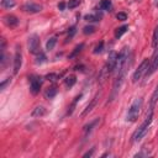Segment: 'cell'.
Segmentation results:
<instances>
[{"mask_svg":"<svg viewBox=\"0 0 158 158\" xmlns=\"http://www.w3.org/2000/svg\"><path fill=\"white\" fill-rule=\"evenodd\" d=\"M152 121H153V107H149V111L147 112V116H146L144 121H143L142 125L135 131V133H133V136H132V142H138V141L142 139V137L147 133L148 127L151 126Z\"/></svg>","mask_w":158,"mask_h":158,"instance_id":"cell-1","label":"cell"},{"mask_svg":"<svg viewBox=\"0 0 158 158\" xmlns=\"http://www.w3.org/2000/svg\"><path fill=\"white\" fill-rule=\"evenodd\" d=\"M128 64V48L125 47L122 48V51L117 54V60H116V75L118 74H125L126 73V68Z\"/></svg>","mask_w":158,"mask_h":158,"instance_id":"cell-2","label":"cell"},{"mask_svg":"<svg viewBox=\"0 0 158 158\" xmlns=\"http://www.w3.org/2000/svg\"><path fill=\"white\" fill-rule=\"evenodd\" d=\"M142 102H143V100H142L141 98L136 99V100L132 102V105L130 106L128 112H127V121L135 122V121L137 120V117H138V115H139V111H141V107H142Z\"/></svg>","mask_w":158,"mask_h":158,"instance_id":"cell-3","label":"cell"},{"mask_svg":"<svg viewBox=\"0 0 158 158\" xmlns=\"http://www.w3.org/2000/svg\"><path fill=\"white\" fill-rule=\"evenodd\" d=\"M148 67H149V60H148V59H143V62H142V63L138 65V68L135 70V73H133V75H132V81H133V83H137V81L143 77V74L147 73Z\"/></svg>","mask_w":158,"mask_h":158,"instance_id":"cell-4","label":"cell"},{"mask_svg":"<svg viewBox=\"0 0 158 158\" xmlns=\"http://www.w3.org/2000/svg\"><path fill=\"white\" fill-rule=\"evenodd\" d=\"M28 51L33 54L40 53V37L37 35H32L28 38Z\"/></svg>","mask_w":158,"mask_h":158,"instance_id":"cell-5","label":"cell"},{"mask_svg":"<svg viewBox=\"0 0 158 158\" xmlns=\"http://www.w3.org/2000/svg\"><path fill=\"white\" fill-rule=\"evenodd\" d=\"M30 81H31V86H30L31 94L37 95L40 93V89H41V85H42V78L41 77H31Z\"/></svg>","mask_w":158,"mask_h":158,"instance_id":"cell-6","label":"cell"},{"mask_svg":"<svg viewBox=\"0 0 158 158\" xmlns=\"http://www.w3.org/2000/svg\"><path fill=\"white\" fill-rule=\"evenodd\" d=\"M116 60H117V53L116 52H110L109 53V58H107V63H106V70L107 73H111L115 70V67H116Z\"/></svg>","mask_w":158,"mask_h":158,"instance_id":"cell-7","label":"cell"},{"mask_svg":"<svg viewBox=\"0 0 158 158\" xmlns=\"http://www.w3.org/2000/svg\"><path fill=\"white\" fill-rule=\"evenodd\" d=\"M21 65H22V54H21V49L17 48L16 53H15V57H14V73L15 74L19 73Z\"/></svg>","mask_w":158,"mask_h":158,"instance_id":"cell-8","label":"cell"},{"mask_svg":"<svg viewBox=\"0 0 158 158\" xmlns=\"http://www.w3.org/2000/svg\"><path fill=\"white\" fill-rule=\"evenodd\" d=\"M157 69H158V49L156 51V53H154V56H153V58H152V60H151V63H149L148 70H147V73H146V77L152 75Z\"/></svg>","mask_w":158,"mask_h":158,"instance_id":"cell-9","label":"cell"},{"mask_svg":"<svg viewBox=\"0 0 158 158\" xmlns=\"http://www.w3.org/2000/svg\"><path fill=\"white\" fill-rule=\"evenodd\" d=\"M22 10L25 12H30V14H36V12H40L42 10V6L38 5V4H35V2H27L22 6Z\"/></svg>","mask_w":158,"mask_h":158,"instance_id":"cell-10","label":"cell"},{"mask_svg":"<svg viewBox=\"0 0 158 158\" xmlns=\"http://www.w3.org/2000/svg\"><path fill=\"white\" fill-rule=\"evenodd\" d=\"M99 96H100V94H96V95L93 98V100L89 102V105H88V106H86V107L83 110V112L80 114V117H85V116H86L89 112H91V110H93V109L96 106V102H98V100H99Z\"/></svg>","mask_w":158,"mask_h":158,"instance_id":"cell-11","label":"cell"},{"mask_svg":"<svg viewBox=\"0 0 158 158\" xmlns=\"http://www.w3.org/2000/svg\"><path fill=\"white\" fill-rule=\"evenodd\" d=\"M2 20H4V22H5L7 26H10V27H15V26L19 25V19H17L16 16H14V15H5V16L2 17Z\"/></svg>","mask_w":158,"mask_h":158,"instance_id":"cell-12","label":"cell"},{"mask_svg":"<svg viewBox=\"0 0 158 158\" xmlns=\"http://www.w3.org/2000/svg\"><path fill=\"white\" fill-rule=\"evenodd\" d=\"M100 122V118H96V120H94V121H91L89 125H86V126H84V137H88V135H90L91 133V131H93V128L98 125Z\"/></svg>","mask_w":158,"mask_h":158,"instance_id":"cell-13","label":"cell"},{"mask_svg":"<svg viewBox=\"0 0 158 158\" xmlns=\"http://www.w3.org/2000/svg\"><path fill=\"white\" fill-rule=\"evenodd\" d=\"M46 109L43 107V106H36L35 109H33V111H32V116L33 117H41V116H43V115H46Z\"/></svg>","mask_w":158,"mask_h":158,"instance_id":"cell-14","label":"cell"},{"mask_svg":"<svg viewBox=\"0 0 158 158\" xmlns=\"http://www.w3.org/2000/svg\"><path fill=\"white\" fill-rule=\"evenodd\" d=\"M75 81H77L75 75H69V77H67V78L64 79V85H65L67 88H72V86L75 84Z\"/></svg>","mask_w":158,"mask_h":158,"instance_id":"cell-15","label":"cell"},{"mask_svg":"<svg viewBox=\"0 0 158 158\" xmlns=\"http://www.w3.org/2000/svg\"><path fill=\"white\" fill-rule=\"evenodd\" d=\"M83 48H84V43H80V44H78V46H77V47L73 49V52L69 54V59H73L74 57H77V56H78V54L81 52V49H83Z\"/></svg>","mask_w":158,"mask_h":158,"instance_id":"cell-16","label":"cell"},{"mask_svg":"<svg viewBox=\"0 0 158 158\" xmlns=\"http://www.w3.org/2000/svg\"><path fill=\"white\" fill-rule=\"evenodd\" d=\"M80 98H81V94H79L78 96H75V98H74L73 102L70 104V106H69V109H68V112H67L68 115H72V114H73V111H74V109H75V106H77V102L79 101V99H80Z\"/></svg>","mask_w":158,"mask_h":158,"instance_id":"cell-17","label":"cell"},{"mask_svg":"<svg viewBox=\"0 0 158 158\" xmlns=\"http://www.w3.org/2000/svg\"><path fill=\"white\" fill-rule=\"evenodd\" d=\"M157 100H158V85L156 86V89H154V91H153V94H152V96H151V101H149L151 106H149V107H154Z\"/></svg>","mask_w":158,"mask_h":158,"instance_id":"cell-18","label":"cell"},{"mask_svg":"<svg viewBox=\"0 0 158 158\" xmlns=\"http://www.w3.org/2000/svg\"><path fill=\"white\" fill-rule=\"evenodd\" d=\"M127 28H128V26H126V25H123V26L116 28V31H115V37H116V38H120V37L127 31Z\"/></svg>","mask_w":158,"mask_h":158,"instance_id":"cell-19","label":"cell"},{"mask_svg":"<svg viewBox=\"0 0 158 158\" xmlns=\"http://www.w3.org/2000/svg\"><path fill=\"white\" fill-rule=\"evenodd\" d=\"M56 94H57V89L52 86V88H48V89L46 90L44 96H46L47 99H52V98H54V96H56Z\"/></svg>","mask_w":158,"mask_h":158,"instance_id":"cell-20","label":"cell"},{"mask_svg":"<svg viewBox=\"0 0 158 158\" xmlns=\"http://www.w3.org/2000/svg\"><path fill=\"white\" fill-rule=\"evenodd\" d=\"M56 43H57V38H56V37L49 38V40L47 41V43H46V49H47V51L53 49V48H54V46H56Z\"/></svg>","mask_w":158,"mask_h":158,"instance_id":"cell-21","label":"cell"},{"mask_svg":"<svg viewBox=\"0 0 158 158\" xmlns=\"http://www.w3.org/2000/svg\"><path fill=\"white\" fill-rule=\"evenodd\" d=\"M100 7L102 10H110L111 9V0H101L100 1Z\"/></svg>","mask_w":158,"mask_h":158,"instance_id":"cell-22","label":"cell"},{"mask_svg":"<svg viewBox=\"0 0 158 158\" xmlns=\"http://www.w3.org/2000/svg\"><path fill=\"white\" fill-rule=\"evenodd\" d=\"M1 5L5 9H10L15 6V0H1Z\"/></svg>","mask_w":158,"mask_h":158,"instance_id":"cell-23","label":"cell"},{"mask_svg":"<svg viewBox=\"0 0 158 158\" xmlns=\"http://www.w3.org/2000/svg\"><path fill=\"white\" fill-rule=\"evenodd\" d=\"M157 44H158V25H157V27H156V30H154L153 41H152V46H153V47H156Z\"/></svg>","mask_w":158,"mask_h":158,"instance_id":"cell-24","label":"cell"},{"mask_svg":"<svg viewBox=\"0 0 158 158\" xmlns=\"http://www.w3.org/2000/svg\"><path fill=\"white\" fill-rule=\"evenodd\" d=\"M84 19H85L86 21L93 22V21H99V20H100V16H98V15H86Z\"/></svg>","mask_w":158,"mask_h":158,"instance_id":"cell-25","label":"cell"},{"mask_svg":"<svg viewBox=\"0 0 158 158\" xmlns=\"http://www.w3.org/2000/svg\"><path fill=\"white\" fill-rule=\"evenodd\" d=\"M80 4V0H69V2H68V9H74V7H77L78 5Z\"/></svg>","mask_w":158,"mask_h":158,"instance_id":"cell-26","label":"cell"},{"mask_svg":"<svg viewBox=\"0 0 158 158\" xmlns=\"http://www.w3.org/2000/svg\"><path fill=\"white\" fill-rule=\"evenodd\" d=\"M102 48H104V42L101 41V42H99V44H96V47L94 48V53L98 54V53L102 52Z\"/></svg>","mask_w":158,"mask_h":158,"instance_id":"cell-27","label":"cell"},{"mask_svg":"<svg viewBox=\"0 0 158 158\" xmlns=\"http://www.w3.org/2000/svg\"><path fill=\"white\" fill-rule=\"evenodd\" d=\"M95 31V27L94 26H85L84 28H83V32L85 33V35H89V33H93Z\"/></svg>","mask_w":158,"mask_h":158,"instance_id":"cell-28","label":"cell"},{"mask_svg":"<svg viewBox=\"0 0 158 158\" xmlns=\"http://www.w3.org/2000/svg\"><path fill=\"white\" fill-rule=\"evenodd\" d=\"M116 19L120 20V21H125V20L127 19V15H126L125 12H118V14L116 15Z\"/></svg>","mask_w":158,"mask_h":158,"instance_id":"cell-29","label":"cell"},{"mask_svg":"<svg viewBox=\"0 0 158 158\" xmlns=\"http://www.w3.org/2000/svg\"><path fill=\"white\" fill-rule=\"evenodd\" d=\"M44 60H46V56H44L43 53H40V54H38V57H37L36 63H43Z\"/></svg>","mask_w":158,"mask_h":158,"instance_id":"cell-30","label":"cell"},{"mask_svg":"<svg viewBox=\"0 0 158 158\" xmlns=\"http://www.w3.org/2000/svg\"><path fill=\"white\" fill-rule=\"evenodd\" d=\"M74 33H75V27L73 26V27H70V28H69V32H68V40H69V38H72V37L74 36Z\"/></svg>","mask_w":158,"mask_h":158,"instance_id":"cell-31","label":"cell"},{"mask_svg":"<svg viewBox=\"0 0 158 158\" xmlns=\"http://www.w3.org/2000/svg\"><path fill=\"white\" fill-rule=\"evenodd\" d=\"M46 78H47L48 80H52V81H54V80L58 78V75H57V74H53V73H51V74H48Z\"/></svg>","mask_w":158,"mask_h":158,"instance_id":"cell-32","label":"cell"},{"mask_svg":"<svg viewBox=\"0 0 158 158\" xmlns=\"http://www.w3.org/2000/svg\"><path fill=\"white\" fill-rule=\"evenodd\" d=\"M9 81H10V79H6L5 81H2V83H1V85H0V90H4V88H5V85H6V84H7Z\"/></svg>","mask_w":158,"mask_h":158,"instance_id":"cell-33","label":"cell"},{"mask_svg":"<svg viewBox=\"0 0 158 158\" xmlns=\"http://www.w3.org/2000/svg\"><path fill=\"white\" fill-rule=\"evenodd\" d=\"M93 152H94V148H91L90 152H86L85 154H83V157H84V158H86V157H91V156H93Z\"/></svg>","mask_w":158,"mask_h":158,"instance_id":"cell-34","label":"cell"},{"mask_svg":"<svg viewBox=\"0 0 158 158\" xmlns=\"http://www.w3.org/2000/svg\"><path fill=\"white\" fill-rule=\"evenodd\" d=\"M64 6H65V5H64V2L58 4V9H59V10H64Z\"/></svg>","mask_w":158,"mask_h":158,"instance_id":"cell-35","label":"cell"},{"mask_svg":"<svg viewBox=\"0 0 158 158\" xmlns=\"http://www.w3.org/2000/svg\"><path fill=\"white\" fill-rule=\"evenodd\" d=\"M154 6H158V0H154Z\"/></svg>","mask_w":158,"mask_h":158,"instance_id":"cell-36","label":"cell"}]
</instances>
